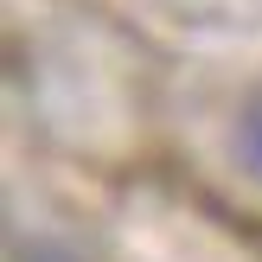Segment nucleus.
Masks as SVG:
<instances>
[{
    "instance_id": "1",
    "label": "nucleus",
    "mask_w": 262,
    "mask_h": 262,
    "mask_svg": "<svg viewBox=\"0 0 262 262\" xmlns=\"http://www.w3.org/2000/svg\"><path fill=\"white\" fill-rule=\"evenodd\" d=\"M237 147H243V166L262 179V96L243 109V128H237Z\"/></svg>"
},
{
    "instance_id": "2",
    "label": "nucleus",
    "mask_w": 262,
    "mask_h": 262,
    "mask_svg": "<svg viewBox=\"0 0 262 262\" xmlns=\"http://www.w3.org/2000/svg\"><path fill=\"white\" fill-rule=\"evenodd\" d=\"M32 262H58V256H51V250H38V256H32Z\"/></svg>"
}]
</instances>
